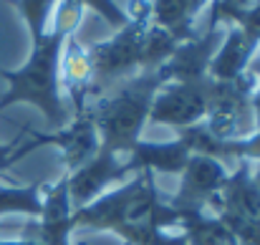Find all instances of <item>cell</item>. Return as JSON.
I'll use <instances>...</instances> for the list:
<instances>
[{"label":"cell","mask_w":260,"mask_h":245,"mask_svg":"<svg viewBox=\"0 0 260 245\" xmlns=\"http://www.w3.org/2000/svg\"><path fill=\"white\" fill-rule=\"evenodd\" d=\"M79 3L84 5V10H93L99 18H104L114 30H119V28H124L129 23L124 8L116 0H79Z\"/></svg>","instance_id":"15"},{"label":"cell","mask_w":260,"mask_h":245,"mask_svg":"<svg viewBox=\"0 0 260 245\" xmlns=\"http://www.w3.org/2000/svg\"><path fill=\"white\" fill-rule=\"evenodd\" d=\"M258 51L260 48L245 38V33L238 25H228L225 28V38H222V43H220V48H217V53H215V58L210 64V79L233 81V79L243 76L250 69V64L258 56Z\"/></svg>","instance_id":"11"},{"label":"cell","mask_w":260,"mask_h":245,"mask_svg":"<svg viewBox=\"0 0 260 245\" xmlns=\"http://www.w3.org/2000/svg\"><path fill=\"white\" fill-rule=\"evenodd\" d=\"M124 13L129 18L124 28L86 48L91 64L88 101L139 74L157 71L177 48V41L154 23L149 0H129Z\"/></svg>","instance_id":"1"},{"label":"cell","mask_w":260,"mask_h":245,"mask_svg":"<svg viewBox=\"0 0 260 245\" xmlns=\"http://www.w3.org/2000/svg\"><path fill=\"white\" fill-rule=\"evenodd\" d=\"M189 5H192V13H194V18L210 5V0H189Z\"/></svg>","instance_id":"17"},{"label":"cell","mask_w":260,"mask_h":245,"mask_svg":"<svg viewBox=\"0 0 260 245\" xmlns=\"http://www.w3.org/2000/svg\"><path fill=\"white\" fill-rule=\"evenodd\" d=\"M149 3H152L154 23L159 28H165L177 43H184L197 33V28H194L197 18L192 13L189 0H149Z\"/></svg>","instance_id":"13"},{"label":"cell","mask_w":260,"mask_h":245,"mask_svg":"<svg viewBox=\"0 0 260 245\" xmlns=\"http://www.w3.org/2000/svg\"><path fill=\"white\" fill-rule=\"evenodd\" d=\"M0 71H3V69H0Z\"/></svg>","instance_id":"19"},{"label":"cell","mask_w":260,"mask_h":245,"mask_svg":"<svg viewBox=\"0 0 260 245\" xmlns=\"http://www.w3.org/2000/svg\"><path fill=\"white\" fill-rule=\"evenodd\" d=\"M58 83H61L63 101L74 104V114L84 111L88 104V94H91V64H88V51L74 36L66 41L63 53H61Z\"/></svg>","instance_id":"10"},{"label":"cell","mask_w":260,"mask_h":245,"mask_svg":"<svg viewBox=\"0 0 260 245\" xmlns=\"http://www.w3.org/2000/svg\"><path fill=\"white\" fill-rule=\"evenodd\" d=\"M192 152L182 144V139L174 142H137L132 152L126 155L129 169L139 172H182Z\"/></svg>","instance_id":"12"},{"label":"cell","mask_w":260,"mask_h":245,"mask_svg":"<svg viewBox=\"0 0 260 245\" xmlns=\"http://www.w3.org/2000/svg\"><path fill=\"white\" fill-rule=\"evenodd\" d=\"M228 169L225 164L205 157V155H192L184 169H182V185L179 192L172 200V207L179 210H200L207 207L228 185Z\"/></svg>","instance_id":"7"},{"label":"cell","mask_w":260,"mask_h":245,"mask_svg":"<svg viewBox=\"0 0 260 245\" xmlns=\"http://www.w3.org/2000/svg\"><path fill=\"white\" fill-rule=\"evenodd\" d=\"M30 139H33L36 147L56 144L63 152V162L69 167V174L76 172L79 167H84L101 149L99 132H96V127H93V121H91L86 109L79 111V114H74V119L66 121L56 132H30Z\"/></svg>","instance_id":"8"},{"label":"cell","mask_w":260,"mask_h":245,"mask_svg":"<svg viewBox=\"0 0 260 245\" xmlns=\"http://www.w3.org/2000/svg\"><path fill=\"white\" fill-rule=\"evenodd\" d=\"M162 83L165 79L159 71L139 74L88 101L86 111L99 132V142L104 152H114V155L132 152V147L139 142L149 121L152 101Z\"/></svg>","instance_id":"3"},{"label":"cell","mask_w":260,"mask_h":245,"mask_svg":"<svg viewBox=\"0 0 260 245\" xmlns=\"http://www.w3.org/2000/svg\"><path fill=\"white\" fill-rule=\"evenodd\" d=\"M253 177H255V182H258V185H260V167H258V172H255Z\"/></svg>","instance_id":"18"},{"label":"cell","mask_w":260,"mask_h":245,"mask_svg":"<svg viewBox=\"0 0 260 245\" xmlns=\"http://www.w3.org/2000/svg\"><path fill=\"white\" fill-rule=\"evenodd\" d=\"M129 169L126 155H114V152H104L99 149L96 157H91L84 167H79L76 172H66L69 177V200L74 212L86 207L88 202H93L104 187H109L111 182L121 179Z\"/></svg>","instance_id":"9"},{"label":"cell","mask_w":260,"mask_h":245,"mask_svg":"<svg viewBox=\"0 0 260 245\" xmlns=\"http://www.w3.org/2000/svg\"><path fill=\"white\" fill-rule=\"evenodd\" d=\"M253 111H255V134L260 137V81L255 88V96H253Z\"/></svg>","instance_id":"16"},{"label":"cell","mask_w":260,"mask_h":245,"mask_svg":"<svg viewBox=\"0 0 260 245\" xmlns=\"http://www.w3.org/2000/svg\"><path fill=\"white\" fill-rule=\"evenodd\" d=\"M225 38L222 25L205 23L202 30H197L189 41L177 43L174 53L157 69L167 81H202L210 76V64Z\"/></svg>","instance_id":"6"},{"label":"cell","mask_w":260,"mask_h":245,"mask_svg":"<svg viewBox=\"0 0 260 245\" xmlns=\"http://www.w3.org/2000/svg\"><path fill=\"white\" fill-rule=\"evenodd\" d=\"M84 18V5L79 0H58L53 10V25H48L46 36L33 43L28 61L18 71H0L8 79V91L0 99V111L10 104H33L43 111L51 132L61 129L69 121V109L61 96V53L66 41L74 36Z\"/></svg>","instance_id":"2"},{"label":"cell","mask_w":260,"mask_h":245,"mask_svg":"<svg viewBox=\"0 0 260 245\" xmlns=\"http://www.w3.org/2000/svg\"><path fill=\"white\" fill-rule=\"evenodd\" d=\"M18 5L25 25H28V33H30V41H41L51 25V18H53V10L58 5V0H10Z\"/></svg>","instance_id":"14"},{"label":"cell","mask_w":260,"mask_h":245,"mask_svg":"<svg viewBox=\"0 0 260 245\" xmlns=\"http://www.w3.org/2000/svg\"><path fill=\"white\" fill-rule=\"evenodd\" d=\"M258 88V76L248 69L233 81H210L207 114L202 124L217 139L235 142L255 134V111L253 96Z\"/></svg>","instance_id":"4"},{"label":"cell","mask_w":260,"mask_h":245,"mask_svg":"<svg viewBox=\"0 0 260 245\" xmlns=\"http://www.w3.org/2000/svg\"><path fill=\"white\" fill-rule=\"evenodd\" d=\"M210 76L202 81H167L159 86L149 121L165 124L172 129H187L192 124H200L207 114V96H210Z\"/></svg>","instance_id":"5"}]
</instances>
